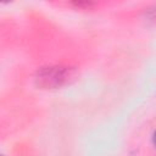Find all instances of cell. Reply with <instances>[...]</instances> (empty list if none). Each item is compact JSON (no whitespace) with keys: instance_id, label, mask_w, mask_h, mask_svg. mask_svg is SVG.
<instances>
[{"instance_id":"6da1fadb","label":"cell","mask_w":156,"mask_h":156,"mask_svg":"<svg viewBox=\"0 0 156 156\" xmlns=\"http://www.w3.org/2000/svg\"><path fill=\"white\" fill-rule=\"evenodd\" d=\"M78 73L69 66H48L40 68L35 74V84L41 89H57L72 84Z\"/></svg>"},{"instance_id":"7a4b0ae2","label":"cell","mask_w":156,"mask_h":156,"mask_svg":"<svg viewBox=\"0 0 156 156\" xmlns=\"http://www.w3.org/2000/svg\"><path fill=\"white\" fill-rule=\"evenodd\" d=\"M0 156H1V155H0Z\"/></svg>"}]
</instances>
